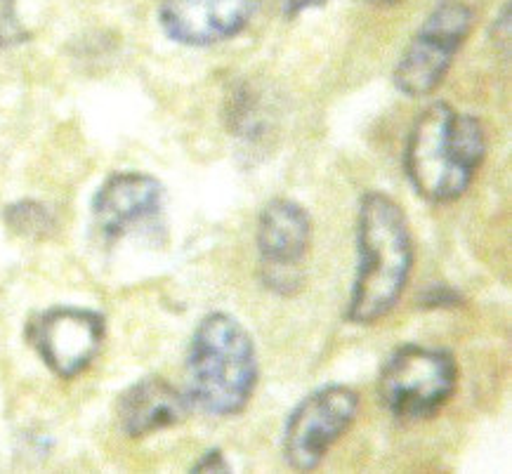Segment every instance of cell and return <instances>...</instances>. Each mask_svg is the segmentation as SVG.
Returning a JSON list of instances; mask_svg holds the SVG:
<instances>
[{
    "instance_id": "cell-5",
    "label": "cell",
    "mask_w": 512,
    "mask_h": 474,
    "mask_svg": "<svg viewBox=\"0 0 512 474\" xmlns=\"http://www.w3.org/2000/svg\"><path fill=\"white\" fill-rule=\"evenodd\" d=\"M475 26V10L463 0H439L420 24L395 69V85L406 97L435 92Z\"/></svg>"
},
{
    "instance_id": "cell-15",
    "label": "cell",
    "mask_w": 512,
    "mask_h": 474,
    "mask_svg": "<svg viewBox=\"0 0 512 474\" xmlns=\"http://www.w3.org/2000/svg\"><path fill=\"white\" fill-rule=\"evenodd\" d=\"M192 472H229V463L222 449H208L192 465Z\"/></svg>"
},
{
    "instance_id": "cell-6",
    "label": "cell",
    "mask_w": 512,
    "mask_h": 474,
    "mask_svg": "<svg viewBox=\"0 0 512 474\" xmlns=\"http://www.w3.org/2000/svg\"><path fill=\"white\" fill-rule=\"evenodd\" d=\"M359 394L347 385H324L300 401L284 427V460L298 472L324 463L326 453L350 430L359 416Z\"/></svg>"
},
{
    "instance_id": "cell-12",
    "label": "cell",
    "mask_w": 512,
    "mask_h": 474,
    "mask_svg": "<svg viewBox=\"0 0 512 474\" xmlns=\"http://www.w3.org/2000/svg\"><path fill=\"white\" fill-rule=\"evenodd\" d=\"M5 222L24 239H48L57 229V217L38 201H19L5 210Z\"/></svg>"
},
{
    "instance_id": "cell-8",
    "label": "cell",
    "mask_w": 512,
    "mask_h": 474,
    "mask_svg": "<svg viewBox=\"0 0 512 474\" xmlns=\"http://www.w3.org/2000/svg\"><path fill=\"white\" fill-rule=\"evenodd\" d=\"M104 335V316L83 307L45 309L26 326V338L38 357L57 378L64 380L76 378L90 368L102 350Z\"/></svg>"
},
{
    "instance_id": "cell-17",
    "label": "cell",
    "mask_w": 512,
    "mask_h": 474,
    "mask_svg": "<svg viewBox=\"0 0 512 474\" xmlns=\"http://www.w3.org/2000/svg\"><path fill=\"white\" fill-rule=\"evenodd\" d=\"M373 3H380V5H390V3H399V0H373Z\"/></svg>"
},
{
    "instance_id": "cell-4",
    "label": "cell",
    "mask_w": 512,
    "mask_h": 474,
    "mask_svg": "<svg viewBox=\"0 0 512 474\" xmlns=\"http://www.w3.org/2000/svg\"><path fill=\"white\" fill-rule=\"evenodd\" d=\"M458 387V364L449 350L409 342L387 357L378 397L399 420H425L449 404Z\"/></svg>"
},
{
    "instance_id": "cell-2",
    "label": "cell",
    "mask_w": 512,
    "mask_h": 474,
    "mask_svg": "<svg viewBox=\"0 0 512 474\" xmlns=\"http://www.w3.org/2000/svg\"><path fill=\"white\" fill-rule=\"evenodd\" d=\"M487 156L479 118L435 102L413 123L404 149V173L420 199L451 203L468 192Z\"/></svg>"
},
{
    "instance_id": "cell-11",
    "label": "cell",
    "mask_w": 512,
    "mask_h": 474,
    "mask_svg": "<svg viewBox=\"0 0 512 474\" xmlns=\"http://www.w3.org/2000/svg\"><path fill=\"white\" fill-rule=\"evenodd\" d=\"M192 401L161 375H147L118 397V427L128 437L140 439L180 425L187 418Z\"/></svg>"
},
{
    "instance_id": "cell-9",
    "label": "cell",
    "mask_w": 512,
    "mask_h": 474,
    "mask_svg": "<svg viewBox=\"0 0 512 474\" xmlns=\"http://www.w3.org/2000/svg\"><path fill=\"white\" fill-rule=\"evenodd\" d=\"M262 0H161L159 24L170 41L206 48L241 34Z\"/></svg>"
},
{
    "instance_id": "cell-14",
    "label": "cell",
    "mask_w": 512,
    "mask_h": 474,
    "mask_svg": "<svg viewBox=\"0 0 512 474\" xmlns=\"http://www.w3.org/2000/svg\"><path fill=\"white\" fill-rule=\"evenodd\" d=\"M463 302V295L456 291V288H451L449 283H435V286H430L428 291L423 293V298H420V305L423 307H458Z\"/></svg>"
},
{
    "instance_id": "cell-13",
    "label": "cell",
    "mask_w": 512,
    "mask_h": 474,
    "mask_svg": "<svg viewBox=\"0 0 512 474\" xmlns=\"http://www.w3.org/2000/svg\"><path fill=\"white\" fill-rule=\"evenodd\" d=\"M26 41V31L17 15L15 0H0V48Z\"/></svg>"
},
{
    "instance_id": "cell-3",
    "label": "cell",
    "mask_w": 512,
    "mask_h": 474,
    "mask_svg": "<svg viewBox=\"0 0 512 474\" xmlns=\"http://www.w3.org/2000/svg\"><path fill=\"white\" fill-rule=\"evenodd\" d=\"M260 378L251 333L227 312H210L196 326L187 352V397L210 418H234L253 399Z\"/></svg>"
},
{
    "instance_id": "cell-16",
    "label": "cell",
    "mask_w": 512,
    "mask_h": 474,
    "mask_svg": "<svg viewBox=\"0 0 512 474\" xmlns=\"http://www.w3.org/2000/svg\"><path fill=\"white\" fill-rule=\"evenodd\" d=\"M328 0H281V12L284 17L295 19L298 15H303L305 10H314V8H324Z\"/></svg>"
},
{
    "instance_id": "cell-7",
    "label": "cell",
    "mask_w": 512,
    "mask_h": 474,
    "mask_svg": "<svg viewBox=\"0 0 512 474\" xmlns=\"http://www.w3.org/2000/svg\"><path fill=\"white\" fill-rule=\"evenodd\" d=\"M262 283L277 295L303 286L305 258L312 246V217L293 199H274L262 208L255 232Z\"/></svg>"
},
{
    "instance_id": "cell-1",
    "label": "cell",
    "mask_w": 512,
    "mask_h": 474,
    "mask_svg": "<svg viewBox=\"0 0 512 474\" xmlns=\"http://www.w3.org/2000/svg\"><path fill=\"white\" fill-rule=\"evenodd\" d=\"M357 276L347 321L354 326L378 324L402 300L413 269L409 220L395 199L369 192L357 213Z\"/></svg>"
},
{
    "instance_id": "cell-10",
    "label": "cell",
    "mask_w": 512,
    "mask_h": 474,
    "mask_svg": "<svg viewBox=\"0 0 512 474\" xmlns=\"http://www.w3.org/2000/svg\"><path fill=\"white\" fill-rule=\"evenodd\" d=\"M163 184L147 173H116L97 189L93 220L104 239H118L163 208Z\"/></svg>"
}]
</instances>
